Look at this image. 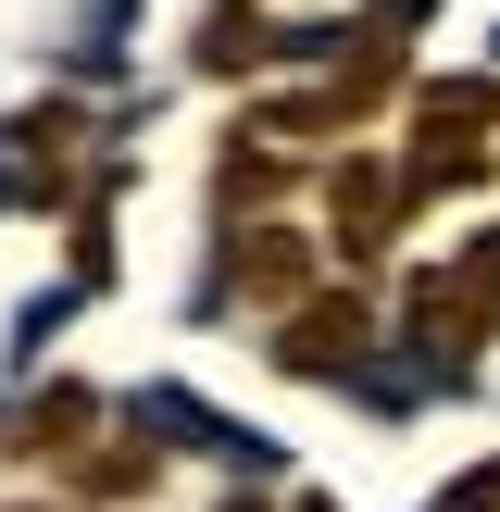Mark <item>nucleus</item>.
Returning <instances> with one entry per match:
<instances>
[{
	"mask_svg": "<svg viewBox=\"0 0 500 512\" xmlns=\"http://www.w3.org/2000/svg\"><path fill=\"white\" fill-rule=\"evenodd\" d=\"M500 175V75H425L413 88V150H400V200H450Z\"/></svg>",
	"mask_w": 500,
	"mask_h": 512,
	"instance_id": "nucleus-1",
	"label": "nucleus"
},
{
	"mask_svg": "<svg viewBox=\"0 0 500 512\" xmlns=\"http://www.w3.org/2000/svg\"><path fill=\"white\" fill-rule=\"evenodd\" d=\"M400 325H413V350H425V363H450V375H463L475 350L500 338V238H463L450 263H425L413 288H400Z\"/></svg>",
	"mask_w": 500,
	"mask_h": 512,
	"instance_id": "nucleus-2",
	"label": "nucleus"
},
{
	"mask_svg": "<svg viewBox=\"0 0 500 512\" xmlns=\"http://www.w3.org/2000/svg\"><path fill=\"white\" fill-rule=\"evenodd\" d=\"M400 213H413V200H400V163H338L325 175V250H338V263H375Z\"/></svg>",
	"mask_w": 500,
	"mask_h": 512,
	"instance_id": "nucleus-3",
	"label": "nucleus"
},
{
	"mask_svg": "<svg viewBox=\"0 0 500 512\" xmlns=\"http://www.w3.org/2000/svg\"><path fill=\"white\" fill-rule=\"evenodd\" d=\"M363 338H375V300H363V288H325V300H300V313H288L275 375H350V363H363Z\"/></svg>",
	"mask_w": 500,
	"mask_h": 512,
	"instance_id": "nucleus-4",
	"label": "nucleus"
},
{
	"mask_svg": "<svg viewBox=\"0 0 500 512\" xmlns=\"http://www.w3.org/2000/svg\"><path fill=\"white\" fill-rule=\"evenodd\" d=\"M188 63H200V75H263V63H288V25H275L263 0H213Z\"/></svg>",
	"mask_w": 500,
	"mask_h": 512,
	"instance_id": "nucleus-5",
	"label": "nucleus"
},
{
	"mask_svg": "<svg viewBox=\"0 0 500 512\" xmlns=\"http://www.w3.org/2000/svg\"><path fill=\"white\" fill-rule=\"evenodd\" d=\"M300 288H313V238H300V225H250L238 238V300L300 313Z\"/></svg>",
	"mask_w": 500,
	"mask_h": 512,
	"instance_id": "nucleus-6",
	"label": "nucleus"
},
{
	"mask_svg": "<svg viewBox=\"0 0 500 512\" xmlns=\"http://www.w3.org/2000/svg\"><path fill=\"white\" fill-rule=\"evenodd\" d=\"M88 413H100L88 388H38L13 413V450H25V463H88Z\"/></svg>",
	"mask_w": 500,
	"mask_h": 512,
	"instance_id": "nucleus-7",
	"label": "nucleus"
},
{
	"mask_svg": "<svg viewBox=\"0 0 500 512\" xmlns=\"http://www.w3.org/2000/svg\"><path fill=\"white\" fill-rule=\"evenodd\" d=\"M75 488H88V500H150V488H163V450H88Z\"/></svg>",
	"mask_w": 500,
	"mask_h": 512,
	"instance_id": "nucleus-8",
	"label": "nucleus"
},
{
	"mask_svg": "<svg viewBox=\"0 0 500 512\" xmlns=\"http://www.w3.org/2000/svg\"><path fill=\"white\" fill-rule=\"evenodd\" d=\"M438 512H500V463H475V475H450Z\"/></svg>",
	"mask_w": 500,
	"mask_h": 512,
	"instance_id": "nucleus-9",
	"label": "nucleus"
},
{
	"mask_svg": "<svg viewBox=\"0 0 500 512\" xmlns=\"http://www.w3.org/2000/svg\"><path fill=\"white\" fill-rule=\"evenodd\" d=\"M375 13H388V38H400V25H413V13H425V0H375Z\"/></svg>",
	"mask_w": 500,
	"mask_h": 512,
	"instance_id": "nucleus-10",
	"label": "nucleus"
},
{
	"mask_svg": "<svg viewBox=\"0 0 500 512\" xmlns=\"http://www.w3.org/2000/svg\"><path fill=\"white\" fill-rule=\"evenodd\" d=\"M0 512H88V500H0Z\"/></svg>",
	"mask_w": 500,
	"mask_h": 512,
	"instance_id": "nucleus-11",
	"label": "nucleus"
}]
</instances>
